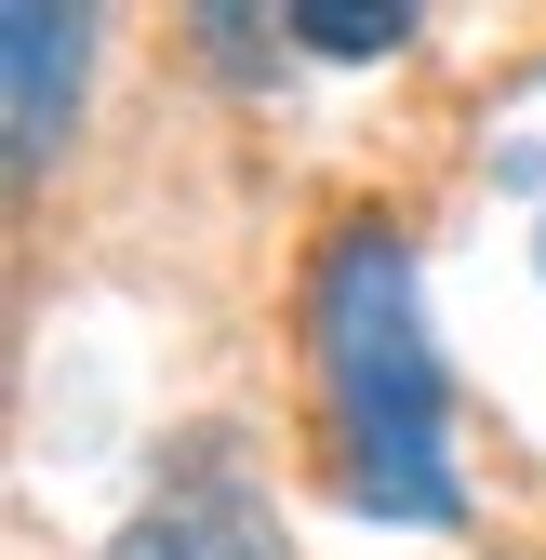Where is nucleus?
Returning a JSON list of instances; mask_svg holds the SVG:
<instances>
[{
  "label": "nucleus",
  "mask_w": 546,
  "mask_h": 560,
  "mask_svg": "<svg viewBox=\"0 0 546 560\" xmlns=\"http://www.w3.org/2000/svg\"><path fill=\"white\" fill-rule=\"evenodd\" d=\"M81 67H94L81 14H54V0H14V14H0V148H14V174H40L54 133L81 120Z\"/></svg>",
  "instance_id": "2"
},
{
  "label": "nucleus",
  "mask_w": 546,
  "mask_h": 560,
  "mask_svg": "<svg viewBox=\"0 0 546 560\" xmlns=\"http://www.w3.org/2000/svg\"><path fill=\"white\" fill-rule=\"evenodd\" d=\"M307 361H320V428L347 454V494L387 521H453V387L427 347V294L400 228L347 214L307 280Z\"/></svg>",
  "instance_id": "1"
},
{
  "label": "nucleus",
  "mask_w": 546,
  "mask_h": 560,
  "mask_svg": "<svg viewBox=\"0 0 546 560\" xmlns=\"http://www.w3.org/2000/svg\"><path fill=\"white\" fill-rule=\"evenodd\" d=\"M281 40H294V54H400L414 14H400V0H294Z\"/></svg>",
  "instance_id": "4"
},
{
  "label": "nucleus",
  "mask_w": 546,
  "mask_h": 560,
  "mask_svg": "<svg viewBox=\"0 0 546 560\" xmlns=\"http://www.w3.org/2000/svg\"><path fill=\"white\" fill-rule=\"evenodd\" d=\"M107 560H281V521L253 508V480L200 454L187 480H161L147 508L107 534Z\"/></svg>",
  "instance_id": "3"
}]
</instances>
